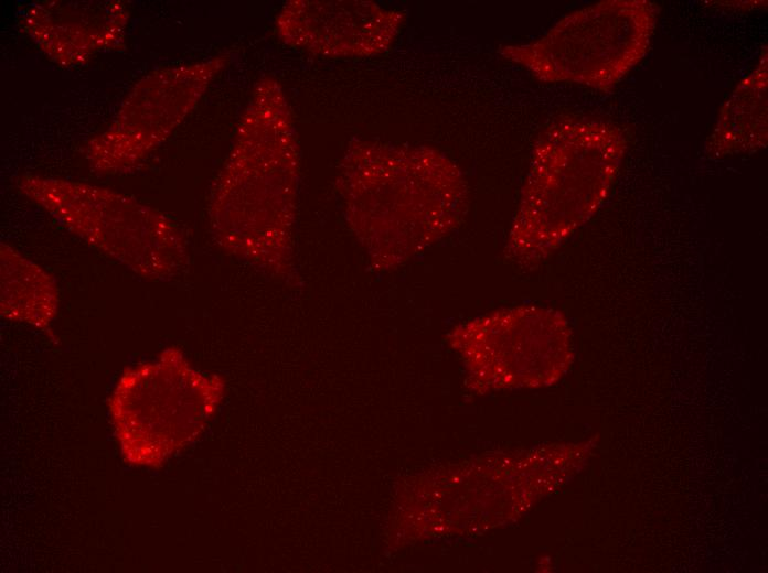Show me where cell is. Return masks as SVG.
I'll return each mask as SVG.
<instances>
[{"instance_id":"obj_1","label":"cell","mask_w":768,"mask_h":573,"mask_svg":"<svg viewBox=\"0 0 768 573\" xmlns=\"http://www.w3.org/2000/svg\"><path fill=\"white\" fill-rule=\"evenodd\" d=\"M352 218L381 261L397 262L461 224L469 191L461 170L425 147L359 142L350 150Z\"/></svg>"},{"instance_id":"obj_2","label":"cell","mask_w":768,"mask_h":573,"mask_svg":"<svg viewBox=\"0 0 768 573\" xmlns=\"http://www.w3.org/2000/svg\"><path fill=\"white\" fill-rule=\"evenodd\" d=\"M612 127L565 119L538 139L504 246L506 260L534 268L606 199L623 155ZM625 143V142H622Z\"/></svg>"},{"instance_id":"obj_3","label":"cell","mask_w":768,"mask_h":573,"mask_svg":"<svg viewBox=\"0 0 768 573\" xmlns=\"http://www.w3.org/2000/svg\"><path fill=\"white\" fill-rule=\"evenodd\" d=\"M449 342L463 358L469 382L483 390L548 386L573 361L566 317L532 304L473 318L457 326Z\"/></svg>"},{"instance_id":"obj_4","label":"cell","mask_w":768,"mask_h":573,"mask_svg":"<svg viewBox=\"0 0 768 573\" xmlns=\"http://www.w3.org/2000/svg\"><path fill=\"white\" fill-rule=\"evenodd\" d=\"M616 3L600 2L573 12L537 41L502 46L500 52L545 82L610 86L641 60L655 20L651 11L634 22L630 20L636 14L611 25Z\"/></svg>"},{"instance_id":"obj_5","label":"cell","mask_w":768,"mask_h":573,"mask_svg":"<svg viewBox=\"0 0 768 573\" xmlns=\"http://www.w3.org/2000/svg\"><path fill=\"white\" fill-rule=\"evenodd\" d=\"M32 181L35 192L81 236L143 279L164 280L182 250L172 227L156 212L104 188Z\"/></svg>"},{"instance_id":"obj_6","label":"cell","mask_w":768,"mask_h":573,"mask_svg":"<svg viewBox=\"0 0 768 573\" xmlns=\"http://www.w3.org/2000/svg\"><path fill=\"white\" fill-rule=\"evenodd\" d=\"M202 378L172 352L127 371L110 399L124 446L161 460L196 434L213 409Z\"/></svg>"},{"instance_id":"obj_7","label":"cell","mask_w":768,"mask_h":573,"mask_svg":"<svg viewBox=\"0 0 768 573\" xmlns=\"http://www.w3.org/2000/svg\"><path fill=\"white\" fill-rule=\"evenodd\" d=\"M404 15L373 2H294L281 12L279 32L288 43L317 53L367 56L386 51Z\"/></svg>"},{"instance_id":"obj_8","label":"cell","mask_w":768,"mask_h":573,"mask_svg":"<svg viewBox=\"0 0 768 573\" xmlns=\"http://www.w3.org/2000/svg\"><path fill=\"white\" fill-rule=\"evenodd\" d=\"M0 305L7 320L45 329L56 315L58 291L42 268L2 246Z\"/></svg>"}]
</instances>
